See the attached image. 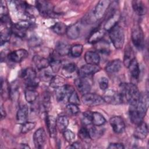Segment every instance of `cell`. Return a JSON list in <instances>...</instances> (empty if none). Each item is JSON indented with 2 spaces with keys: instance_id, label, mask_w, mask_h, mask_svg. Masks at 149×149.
Instances as JSON below:
<instances>
[{
  "instance_id": "cell-1",
  "label": "cell",
  "mask_w": 149,
  "mask_h": 149,
  "mask_svg": "<svg viewBox=\"0 0 149 149\" xmlns=\"http://www.w3.org/2000/svg\"><path fill=\"white\" fill-rule=\"evenodd\" d=\"M148 104L147 94H140L139 99L136 104L130 105L129 110V115L131 122L137 125L143 121L147 113Z\"/></svg>"
},
{
  "instance_id": "cell-2",
  "label": "cell",
  "mask_w": 149,
  "mask_h": 149,
  "mask_svg": "<svg viewBox=\"0 0 149 149\" xmlns=\"http://www.w3.org/2000/svg\"><path fill=\"white\" fill-rule=\"evenodd\" d=\"M119 93L121 96L122 102H126L130 105L136 104L140 95L137 87L133 83H122L120 85Z\"/></svg>"
},
{
  "instance_id": "cell-3",
  "label": "cell",
  "mask_w": 149,
  "mask_h": 149,
  "mask_svg": "<svg viewBox=\"0 0 149 149\" xmlns=\"http://www.w3.org/2000/svg\"><path fill=\"white\" fill-rule=\"evenodd\" d=\"M109 38L116 49L122 48L125 42V32L123 29L117 24L109 31Z\"/></svg>"
},
{
  "instance_id": "cell-4",
  "label": "cell",
  "mask_w": 149,
  "mask_h": 149,
  "mask_svg": "<svg viewBox=\"0 0 149 149\" xmlns=\"http://www.w3.org/2000/svg\"><path fill=\"white\" fill-rule=\"evenodd\" d=\"M20 77L25 81L27 87L36 88L40 80L37 77L36 70L32 68H27L23 69L20 73Z\"/></svg>"
},
{
  "instance_id": "cell-5",
  "label": "cell",
  "mask_w": 149,
  "mask_h": 149,
  "mask_svg": "<svg viewBox=\"0 0 149 149\" xmlns=\"http://www.w3.org/2000/svg\"><path fill=\"white\" fill-rule=\"evenodd\" d=\"M111 2L108 0H101L98 2L95 5L93 13L92 16L95 20L101 19L107 13Z\"/></svg>"
},
{
  "instance_id": "cell-6",
  "label": "cell",
  "mask_w": 149,
  "mask_h": 149,
  "mask_svg": "<svg viewBox=\"0 0 149 149\" xmlns=\"http://www.w3.org/2000/svg\"><path fill=\"white\" fill-rule=\"evenodd\" d=\"M31 23L29 20L21 21L20 22L13 24L11 27L12 33L17 37L24 38L27 33V30L30 26Z\"/></svg>"
},
{
  "instance_id": "cell-7",
  "label": "cell",
  "mask_w": 149,
  "mask_h": 149,
  "mask_svg": "<svg viewBox=\"0 0 149 149\" xmlns=\"http://www.w3.org/2000/svg\"><path fill=\"white\" fill-rule=\"evenodd\" d=\"M132 41L133 45L138 49H142L144 46V37L142 29L139 26L133 28L132 32Z\"/></svg>"
},
{
  "instance_id": "cell-8",
  "label": "cell",
  "mask_w": 149,
  "mask_h": 149,
  "mask_svg": "<svg viewBox=\"0 0 149 149\" xmlns=\"http://www.w3.org/2000/svg\"><path fill=\"white\" fill-rule=\"evenodd\" d=\"M82 102L87 106H97L105 102L103 97L95 93H87L81 98Z\"/></svg>"
},
{
  "instance_id": "cell-9",
  "label": "cell",
  "mask_w": 149,
  "mask_h": 149,
  "mask_svg": "<svg viewBox=\"0 0 149 149\" xmlns=\"http://www.w3.org/2000/svg\"><path fill=\"white\" fill-rule=\"evenodd\" d=\"M36 8L39 13L45 16L54 15V7L51 3L47 1H37L36 2Z\"/></svg>"
},
{
  "instance_id": "cell-10",
  "label": "cell",
  "mask_w": 149,
  "mask_h": 149,
  "mask_svg": "<svg viewBox=\"0 0 149 149\" xmlns=\"http://www.w3.org/2000/svg\"><path fill=\"white\" fill-rule=\"evenodd\" d=\"M55 89V97L58 102H62L66 98L68 99L69 95L74 90L72 86L68 84H65Z\"/></svg>"
},
{
  "instance_id": "cell-11",
  "label": "cell",
  "mask_w": 149,
  "mask_h": 149,
  "mask_svg": "<svg viewBox=\"0 0 149 149\" xmlns=\"http://www.w3.org/2000/svg\"><path fill=\"white\" fill-rule=\"evenodd\" d=\"M47 141V136L44 129L42 127L38 129L34 133L33 142L35 147L42 148L44 147Z\"/></svg>"
},
{
  "instance_id": "cell-12",
  "label": "cell",
  "mask_w": 149,
  "mask_h": 149,
  "mask_svg": "<svg viewBox=\"0 0 149 149\" xmlns=\"http://www.w3.org/2000/svg\"><path fill=\"white\" fill-rule=\"evenodd\" d=\"M104 96L102 97L104 101L111 104H119L122 102V98L119 92H117L113 90H105Z\"/></svg>"
},
{
  "instance_id": "cell-13",
  "label": "cell",
  "mask_w": 149,
  "mask_h": 149,
  "mask_svg": "<svg viewBox=\"0 0 149 149\" xmlns=\"http://www.w3.org/2000/svg\"><path fill=\"white\" fill-rule=\"evenodd\" d=\"M109 123L113 131L120 134L124 132L125 129V123L123 118L120 116H114L110 118Z\"/></svg>"
},
{
  "instance_id": "cell-14",
  "label": "cell",
  "mask_w": 149,
  "mask_h": 149,
  "mask_svg": "<svg viewBox=\"0 0 149 149\" xmlns=\"http://www.w3.org/2000/svg\"><path fill=\"white\" fill-rule=\"evenodd\" d=\"M101 68L98 65H92L86 64L82 66L78 70V74L80 77H86L87 76L93 75L97 72H99Z\"/></svg>"
},
{
  "instance_id": "cell-15",
  "label": "cell",
  "mask_w": 149,
  "mask_h": 149,
  "mask_svg": "<svg viewBox=\"0 0 149 149\" xmlns=\"http://www.w3.org/2000/svg\"><path fill=\"white\" fill-rule=\"evenodd\" d=\"M29 55L28 52L24 49H19L13 51L8 54V59L15 63L20 62Z\"/></svg>"
},
{
  "instance_id": "cell-16",
  "label": "cell",
  "mask_w": 149,
  "mask_h": 149,
  "mask_svg": "<svg viewBox=\"0 0 149 149\" xmlns=\"http://www.w3.org/2000/svg\"><path fill=\"white\" fill-rule=\"evenodd\" d=\"M74 85L78 91L82 94L90 93L91 90V84L89 81L86 77H80L74 80Z\"/></svg>"
},
{
  "instance_id": "cell-17",
  "label": "cell",
  "mask_w": 149,
  "mask_h": 149,
  "mask_svg": "<svg viewBox=\"0 0 149 149\" xmlns=\"http://www.w3.org/2000/svg\"><path fill=\"white\" fill-rule=\"evenodd\" d=\"M148 126L146 123L143 121L137 125V126L134 131L133 136L136 139L139 140L145 139L148 134Z\"/></svg>"
},
{
  "instance_id": "cell-18",
  "label": "cell",
  "mask_w": 149,
  "mask_h": 149,
  "mask_svg": "<svg viewBox=\"0 0 149 149\" xmlns=\"http://www.w3.org/2000/svg\"><path fill=\"white\" fill-rule=\"evenodd\" d=\"M120 19V13L116 11L111 15L108 19L107 20L104 26V29L105 31H109L112 28L116 26Z\"/></svg>"
},
{
  "instance_id": "cell-19",
  "label": "cell",
  "mask_w": 149,
  "mask_h": 149,
  "mask_svg": "<svg viewBox=\"0 0 149 149\" xmlns=\"http://www.w3.org/2000/svg\"><path fill=\"white\" fill-rule=\"evenodd\" d=\"M46 125L49 135L54 137L56 134V119L52 115H47L45 117Z\"/></svg>"
},
{
  "instance_id": "cell-20",
  "label": "cell",
  "mask_w": 149,
  "mask_h": 149,
  "mask_svg": "<svg viewBox=\"0 0 149 149\" xmlns=\"http://www.w3.org/2000/svg\"><path fill=\"white\" fill-rule=\"evenodd\" d=\"M105 34V31L104 29H97L94 30L88 39V42L90 44H95L98 42L102 40Z\"/></svg>"
},
{
  "instance_id": "cell-21",
  "label": "cell",
  "mask_w": 149,
  "mask_h": 149,
  "mask_svg": "<svg viewBox=\"0 0 149 149\" xmlns=\"http://www.w3.org/2000/svg\"><path fill=\"white\" fill-rule=\"evenodd\" d=\"M81 32V26L79 23H75L69 27H68L66 31V35L67 36L72 39L75 40L79 37Z\"/></svg>"
},
{
  "instance_id": "cell-22",
  "label": "cell",
  "mask_w": 149,
  "mask_h": 149,
  "mask_svg": "<svg viewBox=\"0 0 149 149\" xmlns=\"http://www.w3.org/2000/svg\"><path fill=\"white\" fill-rule=\"evenodd\" d=\"M84 60L87 64L98 65L100 62V56L95 51H88L84 54Z\"/></svg>"
},
{
  "instance_id": "cell-23",
  "label": "cell",
  "mask_w": 149,
  "mask_h": 149,
  "mask_svg": "<svg viewBox=\"0 0 149 149\" xmlns=\"http://www.w3.org/2000/svg\"><path fill=\"white\" fill-rule=\"evenodd\" d=\"M122 67V62L120 59H114L107 63L105 66V70L108 73H115L119 72Z\"/></svg>"
},
{
  "instance_id": "cell-24",
  "label": "cell",
  "mask_w": 149,
  "mask_h": 149,
  "mask_svg": "<svg viewBox=\"0 0 149 149\" xmlns=\"http://www.w3.org/2000/svg\"><path fill=\"white\" fill-rule=\"evenodd\" d=\"M33 61L36 65V68L39 70H41L46 69L49 66V61L40 55H35L33 58Z\"/></svg>"
},
{
  "instance_id": "cell-25",
  "label": "cell",
  "mask_w": 149,
  "mask_h": 149,
  "mask_svg": "<svg viewBox=\"0 0 149 149\" xmlns=\"http://www.w3.org/2000/svg\"><path fill=\"white\" fill-rule=\"evenodd\" d=\"M70 46L65 41H58L55 45V51L60 56H65L69 54Z\"/></svg>"
},
{
  "instance_id": "cell-26",
  "label": "cell",
  "mask_w": 149,
  "mask_h": 149,
  "mask_svg": "<svg viewBox=\"0 0 149 149\" xmlns=\"http://www.w3.org/2000/svg\"><path fill=\"white\" fill-rule=\"evenodd\" d=\"M132 7L135 13L139 15L143 16L146 14L147 8L145 3L141 1H133L132 2Z\"/></svg>"
},
{
  "instance_id": "cell-27",
  "label": "cell",
  "mask_w": 149,
  "mask_h": 149,
  "mask_svg": "<svg viewBox=\"0 0 149 149\" xmlns=\"http://www.w3.org/2000/svg\"><path fill=\"white\" fill-rule=\"evenodd\" d=\"M29 116V108L27 105L21 107L16 113V120L18 123L23 124L27 122Z\"/></svg>"
},
{
  "instance_id": "cell-28",
  "label": "cell",
  "mask_w": 149,
  "mask_h": 149,
  "mask_svg": "<svg viewBox=\"0 0 149 149\" xmlns=\"http://www.w3.org/2000/svg\"><path fill=\"white\" fill-rule=\"evenodd\" d=\"M1 97L2 98L6 100L9 99L11 95V88L8 82V81L5 79H1Z\"/></svg>"
},
{
  "instance_id": "cell-29",
  "label": "cell",
  "mask_w": 149,
  "mask_h": 149,
  "mask_svg": "<svg viewBox=\"0 0 149 149\" xmlns=\"http://www.w3.org/2000/svg\"><path fill=\"white\" fill-rule=\"evenodd\" d=\"M127 68L129 69V71L131 76L136 80L138 79L139 77L140 71L139 63L136 58H134L130 63V64L127 66Z\"/></svg>"
},
{
  "instance_id": "cell-30",
  "label": "cell",
  "mask_w": 149,
  "mask_h": 149,
  "mask_svg": "<svg viewBox=\"0 0 149 149\" xmlns=\"http://www.w3.org/2000/svg\"><path fill=\"white\" fill-rule=\"evenodd\" d=\"M38 96V92L36 90V88H28L24 91V97L26 101L29 103H33Z\"/></svg>"
},
{
  "instance_id": "cell-31",
  "label": "cell",
  "mask_w": 149,
  "mask_h": 149,
  "mask_svg": "<svg viewBox=\"0 0 149 149\" xmlns=\"http://www.w3.org/2000/svg\"><path fill=\"white\" fill-rule=\"evenodd\" d=\"M106 123V119L104 116L98 112H93L92 113V124L97 126H101Z\"/></svg>"
},
{
  "instance_id": "cell-32",
  "label": "cell",
  "mask_w": 149,
  "mask_h": 149,
  "mask_svg": "<svg viewBox=\"0 0 149 149\" xmlns=\"http://www.w3.org/2000/svg\"><path fill=\"white\" fill-rule=\"evenodd\" d=\"M69 125V119L65 115H59L56 119V127L59 132L65 131Z\"/></svg>"
},
{
  "instance_id": "cell-33",
  "label": "cell",
  "mask_w": 149,
  "mask_h": 149,
  "mask_svg": "<svg viewBox=\"0 0 149 149\" xmlns=\"http://www.w3.org/2000/svg\"><path fill=\"white\" fill-rule=\"evenodd\" d=\"M135 58L133 51L132 48L128 46L126 47L125 51L124 57H123V64L127 68L130 63Z\"/></svg>"
},
{
  "instance_id": "cell-34",
  "label": "cell",
  "mask_w": 149,
  "mask_h": 149,
  "mask_svg": "<svg viewBox=\"0 0 149 149\" xmlns=\"http://www.w3.org/2000/svg\"><path fill=\"white\" fill-rule=\"evenodd\" d=\"M77 68L74 63L70 62L65 64L62 68V73L66 77H70L76 71Z\"/></svg>"
},
{
  "instance_id": "cell-35",
  "label": "cell",
  "mask_w": 149,
  "mask_h": 149,
  "mask_svg": "<svg viewBox=\"0 0 149 149\" xmlns=\"http://www.w3.org/2000/svg\"><path fill=\"white\" fill-rule=\"evenodd\" d=\"M52 29L56 34L63 35L66 33L68 27L63 22H57L52 27Z\"/></svg>"
},
{
  "instance_id": "cell-36",
  "label": "cell",
  "mask_w": 149,
  "mask_h": 149,
  "mask_svg": "<svg viewBox=\"0 0 149 149\" xmlns=\"http://www.w3.org/2000/svg\"><path fill=\"white\" fill-rule=\"evenodd\" d=\"M5 28L1 30V44L2 45L3 44L9 41L12 33L11 28L4 26Z\"/></svg>"
},
{
  "instance_id": "cell-37",
  "label": "cell",
  "mask_w": 149,
  "mask_h": 149,
  "mask_svg": "<svg viewBox=\"0 0 149 149\" xmlns=\"http://www.w3.org/2000/svg\"><path fill=\"white\" fill-rule=\"evenodd\" d=\"M78 136L81 140L86 143H89L91 140L89 130L86 127H82L80 129Z\"/></svg>"
},
{
  "instance_id": "cell-38",
  "label": "cell",
  "mask_w": 149,
  "mask_h": 149,
  "mask_svg": "<svg viewBox=\"0 0 149 149\" xmlns=\"http://www.w3.org/2000/svg\"><path fill=\"white\" fill-rule=\"evenodd\" d=\"M83 47L81 44H74L70 47V52L69 54L74 58H77L80 56L83 52Z\"/></svg>"
},
{
  "instance_id": "cell-39",
  "label": "cell",
  "mask_w": 149,
  "mask_h": 149,
  "mask_svg": "<svg viewBox=\"0 0 149 149\" xmlns=\"http://www.w3.org/2000/svg\"><path fill=\"white\" fill-rule=\"evenodd\" d=\"M65 84H66L65 79L58 76H54L50 81V86L54 88H57Z\"/></svg>"
},
{
  "instance_id": "cell-40",
  "label": "cell",
  "mask_w": 149,
  "mask_h": 149,
  "mask_svg": "<svg viewBox=\"0 0 149 149\" xmlns=\"http://www.w3.org/2000/svg\"><path fill=\"white\" fill-rule=\"evenodd\" d=\"M88 129L91 139H97L103 134V130L102 129H98V126H97L93 125Z\"/></svg>"
},
{
  "instance_id": "cell-41",
  "label": "cell",
  "mask_w": 149,
  "mask_h": 149,
  "mask_svg": "<svg viewBox=\"0 0 149 149\" xmlns=\"http://www.w3.org/2000/svg\"><path fill=\"white\" fill-rule=\"evenodd\" d=\"M95 44L97 50L99 52L104 54H108L109 52V45L107 41L101 40Z\"/></svg>"
},
{
  "instance_id": "cell-42",
  "label": "cell",
  "mask_w": 149,
  "mask_h": 149,
  "mask_svg": "<svg viewBox=\"0 0 149 149\" xmlns=\"http://www.w3.org/2000/svg\"><path fill=\"white\" fill-rule=\"evenodd\" d=\"M49 61V66L52 72H57L59 70L61 67V61L55 58H51Z\"/></svg>"
},
{
  "instance_id": "cell-43",
  "label": "cell",
  "mask_w": 149,
  "mask_h": 149,
  "mask_svg": "<svg viewBox=\"0 0 149 149\" xmlns=\"http://www.w3.org/2000/svg\"><path fill=\"white\" fill-rule=\"evenodd\" d=\"M36 123L34 122H26L22 124V126L21 127L22 133L25 134L29 132L36 127Z\"/></svg>"
},
{
  "instance_id": "cell-44",
  "label": "cell",
  "mask_w": 149,
  "mask_h": 149,
  "mask_svg": "<svg viewBox=\"0 0 149 149\" xmlns=\"http://www.w3.org/2000/svg\"><path fill=\"white\" fill-rule=\"evenodd\" d=\"M42 43V40L36 36L31 37L28 40V45L31 48H35L40 46Z\"/></svg>"
},
{
  "instance_id": "cell-45",
  "label": "cell",
  "mask_w": 149,
  "mask_h": 149,
  "mask_svg": "<svg viewBox=\"0 0 149 149\" xmlns=\"http://www.w3.org/2000/svg\"><path fill=\"white\" fill-rule=\"evenodd\" d=\"M92 113L91 111H85L83 113V119L82 122L84 125H90L92 124Z\"/></svg>"
},
{
  "instance_id": "cell-46",
  "label": "cell",
  "mask_w": 149,
  "mask_h": 149,
  "mask_svg": "<svg viewBox=\"0 0 149 149\" xmlns=\"http://www.w3.org/2000/svg\"><path fill=\"white\" fill-rule=\"evenodd\" d=\"M63 136L64 139L69 143H70L74 140L75 139V134L73 132L69 129H66L63 132Z\"/></svg>"
},
{
  "instance_id": "cell-47",
  "label": "cell",
  "mask_w": 149,
  "mask_h": 149,
  "mask_svg": "<svg viewBox=\"0 0 149 149\" xmlns=\"http://www.w3.org/2000/svg\"><path fill=\"white\" fill-rule=\"evenodd\" d=\"M42 72L40 73V79H41L43 81H51L52 78L54 76L52 75V73L49 72L48 70H41Z\"/></svg>"
},
{
  "instance_id": "cell-48",
  "label": "cell",
  "mask_w": 149,
  "mask_h": 149,
  "mask_svg": "<svg viewBox=\"0 0 149 149\" xmlns=\"http://www.w3.org/2000/svg\"><path fill=\"white\" fill-rule=\"evenodd\" d=\"M68 101L70 104H73L76 105H79L80 104V100L79 95L76 91L74 90L71 94L69 95L68 97Z\"/></svg>"
},
{
  "instance_id": "cell-49",
  "label": "cell",
  "mask_w": 149,
  "mask_h": 149,
  "mask_svg": "<svg viewBox=\"0 0 149 149\" xmlns=\"http://www.w3.org/2000/svg\"><path fill=\"white\" fill-rule=\"evenodd\" d=\"M66 109L67 111L72 115H77L80 112V109L78 107V105L73 104L69 103L66 106Z\"/></svg>"
},
{
  "instance_id": "cell-50",
  "label": "cell",
  "mask_w": 149,
  "mask_h": 149,
  "mask_svg": "<svg viewBox=\"0 0 149 149\" xmlns=\"http://www.w3.org/2000/svg\"><path fill=\"white\" fill-rule=\"evenodd\" d=\"M109 81L108 79L105 77H102L99 80V86L102 90L105 91L108 87Z\"/></svg>"
},
{
  "instance_id": "cell-51",
  "label": "cell",
  "mask_w": 149,
  "mask_h": 149,
  "mask_svg": "<svg viewBox=\"0 0 149 149\" xmlns=\"http://www.w3.org/2000/svg\"><path fill=\"white\" fill-rule=\"evenodd\" d=\"M0 13H1V16H5V15H8V8H7L6 2L4 1H1V3Z\"/></svg>"
},
{
  "instance_id": "cell-52",
  "label": "cell",
  "mask_w": 149,
  "mask_h": 149,
  "mask_svg": "<svg viewBox=\"0 0 149 149\" xmlns=\"http://www.w3.org/2000/svg\"><path fill=\"white\" fill-rule=\"evenodd\" d=\"M124 148L123 144L119 143H112L108 146V148L110 149H123Z\"/></svg>"
},
{
  "instance_id": "cell-53",
  "label": "cell",
  "mask_w": 149,
  "mask_h": 149,
  "mask_svg": "<svg viewBox=\"0 0 149 149\" xmlns=\"http://www.w3.org/2000/svg\"><path fill=\"white\" fill-rule=\"evenodd\" d=\"M67 148H83V146L80 142L76 141L73 143L70 146H68Z\"/></svg>"
},
{
  "instance_id": "cell-54",
  "label": "cell",
  "mask_w": 149,
  "mask_h": 149,
  "mask_svg": "<svg viewBox=\"0 0 149 149\" xmlns=\"http://www.w3.org/2000/svg\"><path fill=\"white\" fill-rule=\"evenodd\" d=\"M0 112H1V119L3 118H5L6 114V112H5V110L3 107L2 105H1V109H0Z\"/></svg>"
},
{
  "instance_id": "cell-55",
  "label": "cell",
  "mask_w": 149,
  "mask_h": 149,
  "mask_svg": "<svg viewBox=\"0 0 149 149\" xmlns=\"http://www.w3.org/2000/svg\"><path fill=\"white\" fill-rule=\"evenodd\" d=\"M23 146H22V148H30V147L28 146V145H27V144H22Z\"/></svg>"
}]
</instances>
